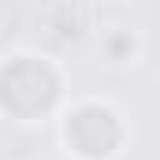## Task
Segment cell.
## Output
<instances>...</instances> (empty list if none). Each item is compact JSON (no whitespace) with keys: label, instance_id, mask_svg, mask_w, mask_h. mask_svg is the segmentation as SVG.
<instances>
[{"label":"cell","instance_id":"7a4b0ae2","mask_svg":"<svg viewBox=\"0 0 160 160\" xmlns=\"http://www.w3.org/2000/svg\"><path fill=\"white\" fill-rule=\"evenodd\" d=\"M67 138L86 157H104L119 142V123L112 119V112H104V108H78L71 127H67Z\"/></svg>","mask_w":160,"mask_h":160},{"label":"cell","instance_id":"6da1fadb","mask_svg":"<svg viewBox=\"0 0 160 160\" xmlns=\"http://www.w3.org/2000/svg\"><path fill=\"white\" fill-rule=\"evenodd\" d=\"M56 101V75L38 60H19L0 71V104L19 116L45 112Z\"/></svg>","mask_w":160,"mask_h":160}]
</instances>
